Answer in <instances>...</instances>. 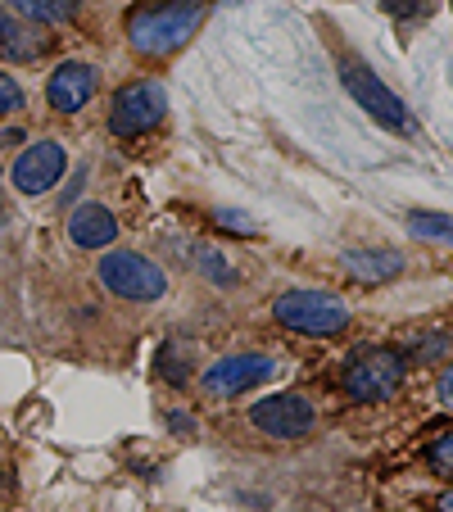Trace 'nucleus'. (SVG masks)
<instances>
[{
	"label": "nucleus",
	"instance_id": "obj_17",
	"mask_svg": "<svg viewBox=\"0 0 453 512\" xmlns=\"http://www.w3.org/2000/svg\"><path fill=\"white\" fill-rule=\"evenodd\" d=\"M449 349H453L449 331H426L422 340H413V358H417V363H435V358H444Z\"/></svg>",
	"mask_w": 453,
	"mask_h": 512
},
{
	"label": "nucleus",
	"instance_id": "obj_23",
	"mask_svg": "<svg viewBox=\"0 0 453 512\" xmlns=\"http://www.w3.org/2000/svg\"><path fill=\"white\" fill-rule=\"evenodd\" d=\"M168 422H173V431H191V417H182V413H173Z\"/></svg>",
	"mask_w": 453,
	"mask_h": 512
},
{
	"label": "nucleus",
	"instance_id": "obj_18",
	"mask_svg": "<svg viewBox=\"0 0 453 512\" xmlns=\"http://www.w3.org/2000/svg\"><path fill=\"white\" fill-rule=\"evenodd\" d=\"M195 268H204L213 281H222V286H232V281H236V272L227 268V263H222V254H218V250H200V254H195Z\"/></svg>",
	"mask_w": 453,
	"mask_h": 512
},
{
	"label": "nucleus",
	"instance_id": "obj_21",
	"mask_svg": "<svg viewBox=\"0 0 453 512\" xmlns=\"http://www.w3.org/2000/svg\"><path fill=\"white\" fill-rule=\"evenodd\" d=\"M213 218H218V227H222V232H241V236H254V227L245 223L241 213H232V209H218V213H213Z\"/></svg>",
	"mask_w": 453,
	"mask_h": 512
},
{
	"label": "nucleus",
	"instance_id": "obj_19",
	"mask_svg": "<svg viewBox=\"0 0 453 512\" xmlns=\"http://www.w3.org/2000/svg\"><path fill=\"white\" fill-rule=\"evenodd\" d=\"M399 23H413V19H426L431 14V0H381Z\"/></svg>",
	"mask_w": 453,
	"mask_h": 512
},
{
	"label": "nucleus",
	"instance_id": "obj_5",
	"mask_svg": "<svg viewBox=\"0 0 453 512\" xmlns=\"http://www.w3.org/2000/svg\"><path fill=\"white\" fill-rule=\"evenodd\" d=\"M100 281H105L109 295L132 300V304H150V300H164L168 295L164 268H155L145 254H132V250L105 254V259H100Z\"/></svg>",
	"mask_w": 453,
	"mask_h": 512
},
{
	"label": "nucleus",
	"instance_id": "obj_24",
	"mask_svg": "<svg viewBox=\"0 0 453 512\" xmlns=\"http://www.w3.org/2000/svg\"><path fill=\"white\" fill-rule=\"evenodd\" d=\"M435 512H453V490L440 494V503H435Z\"/></svg>",
	"mask_w": 453,
	"mask_h": 512
},
{
	"label": "nucleus",
	"instance_id": "obj_8",
	"mask_svg": "<svg viewBox=\"0 0 453 512\" xmlns=\"http://www.w3.org/2000/svg\"><path fill=\"white\" fill-rule=\"evenodd\" d=\"M318 413L304 395H268L250 408V426L272 440H299V435H309Z\"/></svg>",
	"mask_w": 453,
	"mask_h": 512
},
{
	"label": "nucleus",
	"instance_id": "obj_6",
	"mask_svg": "<svg viewBox=\"0 0 453 512\" xmlns=\"http://www.w3.org/2000/svg\"><path fill=\"white\" fill-rule=\"evenodd\" d=\"M340 82H345V91H349V96H354L358 105H363L381 127H390V132H408V127H413V118H408L404 100H399L395 91L386 87V82L376 78V73L363 64V59L340 55Z\"/></svg>",
	"mask_w": 453,
	"mask_h": 512
},
{
	"label": "nucleus",
	"instance_id": "obj_12",
	"mask_svg": "<svg viewBox=\"0 0 453 512\" xmlns=\"http://www.w3.org/2000/svg\"><path fill=\"white\" fill-rule=\"evenodd\" d=\"M50 50V37H41L37 23L19 19V14L0 10V59H14V64H32Z\"/></svg>",
	"mask_w": 453,
	"mask_h": 512
},
{
	"label": "nucleus",
	"instance_id": "obj_25",
	"mask_svg": "<svg viewBox=\"0 0 453 512\" xmlns=\"http://www.w3.org/2000/svg\"><path fill=\"white\" fill-rule=\"evenodd\" d=\"M0 204H5V195H0Z\"/></svg>",
	"mask_w": 453,
	"mask_h": 512
},
{
	"label": "nucleus",
	"instance_id": "obj_1",
	"mask_svg": "<svg viewBox=\"0 0 453 512\" xmlns=\"http://www.w3.org/2000/svg\"><path fill=\"white\" fill-rule=\"evenodd\" d=\"M200 23L204 5H195V0H145L127 14V41H132L136 55L164 59L177 55L200 32Z\"/></svg>",
	"mask_w": 453,
	"mask_h": 512
},
{
	"label": "nucleus",
	"instance_id": "obj_16",
	"mask_svg": "<svg viewBox=\"0 0 453 512\" xmlns=\"http://www.w3.org/2000/svg\"><path fill=\"white\" fill-rule=\"evenodd\" d=\"M426 467H431L435 476H449L453 481V426L449 431H440L431 445H426Z\"/></svg>",
	"mask_w": 453,
	"mask_h": 512
},
{
	"label": "nucleus",
	"instance_id": "obj_3",
	"mask_svg": "<svg viewBox=\"0 0 453 512\" xmlns=\"http://www.w3.org/2000/svg\"><path fill=\"white\" fill-rule=\"evenodd\" d=\"M404 372H408V363L399 349H381V345L358 349L345 368V390L358 404H376V399H390L404 386Z\"/></svg>",
	"mask_w": 453,
	"mask_h": 512
},
{
	"label": "nucleus",
	"instance_id": "obj_11",
	"mask_svg": "<svg viewBox=\"0 0 453 512\" xmlns=\"http://www.w3.org/2000/svg\"><path fill=\"white\" fill-rule=\"evenodd\" d=\"M114 236H118V218L105 204H78L68 213V241L78 250H105Z\"/></svg>",
	"mask_w": 453,
	"mask_h": 512
},
{
	"label": "nucleus",
	"instance_id": "obj_10",
	"mask_svg": "<svg viewBox=\"0 0 453 512\" xmlns=\"http://www.w3.org/2000/svg\"><path fill=\"white\" fill-rule=\"evenodd\" d=\"M96 91H100V68L78 64V59L59 64L46 82V100H50V109H59V114H78V109H87Z\"/></svg>",
	"mask_w": 453,
	"mask_h": 512
},
{
	"label": "nucleus",
	"instance_id": "obj_20",
	"mask_svg": "<svg viewBox=\"0 0 453 512\" xmlns=\"http://www.w3.org/2000/svg\"><path fill=\"white\" fill-rule=\"evenodd\" d=\"M23 109V87L10 78V73H0V118H10Z\"/></svg>",
	"mask_w": 453,
	"mask_h": 512
},
{
	"label": "nucleus",
	"instance_id": "obj_15",
	"mask_svg": "<svg viewBox=\"0 0 453 512\" xmlns=\"http://www.w3.org/2000/svg\"><path fill=\"white\" fill-rule=\"evenodd\" d=\"M408 227H413V236H431V241H453V218H444V213L413 209V213H408Z\"/></svg>",
	"mask_w": 453,
	"mask_h": 512
},
{
	"label": "nucleus",
	"instance_id": "obj_14",
	"mask_svg": "<svg viewBox=\"0 0 453 512\" xmlns=\"http://www.w3.org/2000/svg\"><path fill=\"white\" fill-rule=\"evenodd\" d=\"M82 0H10V10L28 23H41V28H59L78 14Z\"/></svg>",
	"mask_w": 453,
	"mask_h": 512
},
{
	"label": "nucleus",
	"instance_id": "obj_7",
	"mask_svg": "<svg viewBox=\"0 0 453 512\" xmlns=\"http://www.w3.org/2000/svg\"><path fill=\"white\" fill-rule=\"evenodd\" d=\"M272 372H277V358H268V354H227L204 372L200 386L209 390L213 399H236V395H245V390L272 381Z\"/></svg>",
	"mask_w": 453,
	"mask_h": 512
},
{
	"label": "nucleus",
	"instance_id": "obj_22",
	"mask_svg": "<svg viewBox=\"0 0 453 512\" xmlns=\"http://www.w3.org/2000/svg\"><path fill=\"white\" fill-rule=\"evenodd\" d=\"M435 390H440V404H444V408H453V363L440 372V386H435Z\"/></svg>",
	"mask_w": 453,
	"mask_h": 512
},
{
	"label": "nucleus",
	"instance_id": "obj_4",
	"mask_svg": "<svg viewBox=\"0 0 453 512\" xmlns=\"http://www.w3.org/2000/svg\"><path fill=\"white\" fill-rule=\"evenodd\" d=\"M164 118H168V91H164V82H155V78L127 82V87L114 96V105H109V132L123 136V141H132V136L155 132Z\"/></svg>",
	"mask_w": 453,
	"mask_h": 512
},
{
	"label": "nucleus",
	"instance_id": "obj_13",
	"mask_svg": "<svg viewBox=\"0 0 453 512\" xmlns=\"http://www.w3.org/2000/svg\"><path fill=\"white\" fill-rule=\"evenodd\" d=\"M345 272L363 286H376V281H395L404 272V254L399 250H349L345 254Z\"/></svg>",
	"mask_w": 453,
	"mask_h": 512
},
{
	"label": "nucleus",
	"instance_id": "obj_2",
	"mask_svg": "<svg viewBox=\"0 0 453 512\" xmlns=\"http://www.w3.org/2000/svg\"><path fill=\"white\" fill-rule=\"evenodd\" d=\"M272 313L281 327L299 331V336H340L349 327L345 300H336L331 290H286V295H277Z\"/></svg>",
	"mask_w": 453,
	"mask_h": 512
},
{
	"label": "nucleus",
	"instance_id": "obj_9",
	"mask_svg": "<svg viewBox=\"0 0 453 512\" xmlns=\"http://www.w3.org/2000/svg\"><path fill=\"white\" fill-rule=\"evenodd\" d=\"M64 168H68L64 145L59 141H37V145H28V150L14 159L10 177H14V186H19L23 195H46L50 186L64 177Z\"/></svg>",
	"mask_w": 453,
	"mask_h": 512
}]
</instances>
